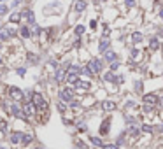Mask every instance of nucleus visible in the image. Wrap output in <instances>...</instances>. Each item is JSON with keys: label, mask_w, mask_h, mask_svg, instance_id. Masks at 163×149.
I'll return each instance as SVG.
<instances>
[{"label": "nucleus", "mask_w": 163, "mask_h": 149, "mask_svg": "<svg viewBox=\"0 0 163 149\" xmlns=\"http://www.w3.org/2000/svg\"><path fill=\"white\" fill-rule=\"evenodd\" d=\"M79 72H81V69L77 65H70L69 67V74H79Z\"/></svg>", "instance_id": "nucleus-16"}, {"label": "nucleus", "mask_w": 163, "mask_h": 149, "mask_svg": "<svg viewBox=\"0 0 163 149\" xmlns=\"http://www.w3.org/2000/svg\"><path fill=\"white\" fill-rule=\"evenodd\" d=\"M58 111H60V112H65V104H63V102H60V104H58Z\"/></svg>", "instance_id": "nucleus-27"}, {"label": "nucleus", "mask_w": 163, "mask_h": 149, "mask_svg": "<svg viewBox=\"0 0 163 149\" xmlns=\"http://www.w3.org/2000/svg\"><path fill=\"white\" fill-rule=\"evenodd\" d=\"M162 18H163V12H162Z\"/></svg>", "instance_id": "nucleus-32"}, {"label": "nucleus", "mask_w": 163, "mask_h": 149, "mask_svg": "<svg viewBox=\"0 0 163 149\" xmlns=\"http://www.w3.org/2000/svg\"><path fill=\"white\" fill-rule=\"evenodd\" d=\"M144 104L145 105H156V104H158V96L153 95V93L144 95Z\"/></svg>", "instance_id": "nucleus-4"}, {"label": "nucleus", "mask_w": 163, "mask_h": 149, "mask_svg": "<svg viewBox=\"0 0 163 149\" xmlns=\"http://www.w3.org/2000/svg\"><path fill=\"white\" fill-rule=\"evenodd\" d=\"M35 105H34V104H25V105H23V109H21V114H23V116H25V118H30V116H34V114H35Z\"/></svg>", "instance_id": "nucleus-2"}, {"label": "nucleus", "mask_w": 163, "mask_h": 149, "mask_svg": "<svg viewBox=\"0 0 163 149\" xmlns=\"http://www.w3.org/2000/svg\"><path fill=\"white\" fill-rule=\"evenodd\" d=\"M21 19V16L19 14H14V16H11V21H19Z\"/></svg>", "instance_id": "nucleus-29"}, {"label": "nucleus", "mask_w": 163, "mask_h": 149, "mask_svg": "<svg viewBox=\"0 0 163 149\" xmlns=\"http://www.w3.org/2000/svg\"><path fill=\"white\" fill-rule=\"evenodd\" d=\"M105 81H116L114 74H112V72H107V74H105Z\"/></svg>", "instance_id": "nucleus-23"}, {"label": "nucleus", "mask_w": 163, "mask_h": 149, "mask_svg": "<svg viewBox=\"0 0 163 149\" xmlns=\"http://www.w3.org/2000/svg\"><path fill=\"white\" fill-rule=\"evenodd\" d=\"M19 34H21V37H30V28H28V26H23V28H21V30H19Z\"/></svg>", "instance_id": "nucleus-13"}, {"label": "nucleus", "mask_w": 163, "mask_h": 149, "mask_svg": "<svg viewBox=\"0 0 163 149\" xmlns=\"http://www.w3.org/2000/svg\"><path fill=\"white\" fill-rule=\"evenodd\" d=\"M23 140V133H19V131H14L12 135H11V142L12 144H19Z\"/></svg>", "instance_id": "nucleus-6"}, {"label": "nucleus", "mask_w": 163, "mask_h": 149, "mask_svg": "<svg viewBox=\"0 0 163 149\" xmlns=\"http://www.w3.org/2000/svg\"><path fill=\"white\" fill-rule=\"evenodd\" d=\"M132 40H133L135 44H137V42H140V40H142V34H139V32H135V34L132 35Z\"/></svg>", "instance_id": "nucleus-17"}, {"label": "nucleus", "mask_w": 163, "mask_h": 149, "mask_svg": "<svg viewBox=\"0 0 163 149\" xmlns=\"http://www.w3.org/2000/svg\"><path fill=\"white\" fill-rule=\"evenodd\" d=\"M107 47H109V40H105V39H104V40L100 42V46H98V49H100V51H105Z\"/></svg>", "instance_id": "nucleus-18"}, {"label": "nucleus", "mask_w": 163, "mask_h": 149, "mask_svg": "<svg viewBox=\"0 0 163 149\" xmlns=\"http://www.w3.org/2000/svg\"><path fill=\"white\" fill-rule=\"evenodd\" d=\"M75 34H77V35H83V34H84V26H83V25L75 26Z\"/></svg>", "instance_id": "nucleus-21"}, {"label": "nucleus", "mask_w": 163, "mask_h": 149, "mask_svg": "<svg viewBox=\"0 0 163 149\" xmlns=\"http://www.w3.org/2000/svg\"><path fill=\"white\" fill-rule=\"evenodd\" d=\"M60 98H61V102H72L74 91L70 90V88H65V90L60 91Z\"/></svg>", "instance_id": "nucleus-3"}, {"label": "nucleus", "mask_w": 163, "mask_h": 149, "mask_svg": "<svg viewBox=\"0 0 163 149\" xmlns=\"http://www.w3.org/2000/svg\"><path fill=\"white\" fill-rule=\"evenodd\" d=\"M11 112H12V116H23V114H21V109H19V105H12V107H11Z\"/></svg>", "instance_id": "nucleus-14"}, {"label": "nucleus", "mask_w": 163, "mask_h": 149, "mask_svg": "<svg viewBox=\"0 0 163 149\" xmlns=\"http://www.w3.org/2000/svg\"><path fill=\"white\" fill-rule=\"evenodd\" d=\"M88 70H90L91 74H96V72H100L102 70V63H100V60H91L90 63H88Z\"/></svg>", "instance_id": "nucleus-1"}, {"label": "nucleus", "mask_w": 163, "mask_h": 149, "mask_svg": "<svg viewBox=\"0 0 163 149\" xmlns=\"http://www.w3.org/2000/svg\"><path fill=\"white\" fill-rule=\"evenodd\" d=\"M84 9H86V2H84V0H77V2H75V11L81 12V11H84Z\"/></svg>", "instance_id": "nucleus-8"}, {"label": "nucleus", "mask_w": 163, "mask_h": 149, "mask_svg": "<svg viewBox=\"0 0 163 149\" xmlns=\"http://www.w3.org/2000/svg\"><path fill=\"white\" fill-rule=\"evenodd\" d=\"M0 131H2V133L7 131V123H5V121H0Z\"/></svg>", "instance_id": "nucleus-22"}, {"label": "nucleus", "mask_w": 163, "mask_h": 149, "mask_svg": "<svg viewBox=\"0 0 163 149\" xmlns=\"http://www.w3.org/2000/svg\"><path fill=\"white\" fill-rule=\"evenodd\" d=\"M9 95H11V98H14V100H21V98H23V93H21V90H18V88H11V90H9Z\"/></svg>", "instance_id": "nucleus-5"}, {"label": "nucleus", "mask_w": 163, "mask_h": 149, "mask_svg": "<svg viewBox=\"0 0 163 149\" xmlns=\"http://www.w3.org/2000/svg\"><path fill=\"white\" fill-rule=\"evenodd\" d=\"M77 81H79L77 74H69L67 75V83H69V84H77Z\"/></svg>", "instance_id": "nucleus-10"}, {"label": "nucleus", "mask_w": 163, "mask_h": 149, "mask_svg": "<svg viewBox=\"0 0 163 149\" xmlns=\"http://www.w3.org/2000/svg\"><path fill=\"white\" fill-rule=\"evenodd\" d=\"M63 79V70H58L56 72V81H61Z\"/></svg>", "instance_id": "nucleus-26"}, {"label": "nucleus", "mask_w": 163, "mask_h": 149, "mask_svg": "<svg viewBox=\"0 0 163 149\" xmlns=\"http://www.w3.org/2000/svg\"><path fill=\"white\" fill-rule=\"evenodd\" d=\"M160 47V42H158V39H151V42H149V49L151 51H156Z\"/></svg>", "instance_id": "nucleus-11"}, {"label": "nucleus", "mask_w": 163, "mask_h": 149, "mask_svg": "<svg viewBox=\"0 0 163 149\" xmlns=\"http://www.w3.org/2000/svg\"><path fill=\"white\" fill-rule=\"evenodd\" d=\"M162 131H163V125H162Z\"/></svg>", "instance_id": "nucleus-31"}, {"label": "nucleus", "mask_w": 163, "mask_h": 149, "mask_svg": "<svg viewBox=\"0 0 163 149\" xmlns=\"http://www.w3.org/2000/svg\"><path fill=\"white\" fill-rule=\"evenodd\" d=\"M90 140H91V144H93V146H98V148H104V142H102V140H100L98 137H91Z\"/></svg>", "instance_id": "nucleus-12"}, {"label": "nucleus", "mask_w": 163, "mask_h": 149, "mask_svg": "<svg viewBox=\"0 0 163 149\" xmlns=\"http://www.w3.org/2000/svg\"><path fill=\"white\" fill-rule=\"evenodd\" d=\"M144 111L145 112H151V111H153V105H144Z\"/></svg>", "instance_id": "nucleus-30"}, {"label": "nucleus", "mask_w": 163, "mask_h": 149, "mask_svg": "<svg viewBox=\"0 0 163 149\" xmlns=\"http://www.w3.org/2000/svg\"><path fill=\"white\" fill-rule=\"evenodd\" d=\"M142 131H145V133H151V131H153V128H151L149 125H144V126H142Z\"/></svg>", "instance_id": "nucleus-25"}, {"label": "nucleus", "mask_w": 163, "mask_h": 149, "mask_svg": "<svg viewBox=\"0 0 163 149\" xmlns=\"http://www.w3.org/2000/svg\"><path fill=\"white\" fill-rule=\"evenodd\" d=\"M77 86H79L81 90H88V88H90V83H88V81H77Z\"/></svg>", "instance_id": "nucleus-15"}, {"label": "nucleus", "mask_w": 163, "mask_h": 149, "mask_svg": "<svg viewBox=\"0 0 163 149\" xmlns=\"http://www.w3.org/2000/svg\"><path fill=\"white\" fill-rule=\"evenodd\" d=\"M102 149H119L116 144H104V148Z\"/></svg>", "instance_id": "nucleus-24"}, {"label": "nucleus", "mask_w": 163, "mask_h": 149, "mask_svg": "<svg viewBox=\"0 0 163 149\" xmlns=\"http://www.w3.org/2000/svg\"><path fill=\"white\" fill-rule=\"evenodd\" d=\"M105 58H107V61H114V60H116V53L107 51V53H105Z\"/></svg>", "instance_id": "nucleus-19"}, {"label": "nucleus", "mask_w": 163, "mask_h": 149, "mask_svg": "<svg viewBox=\"0 0 163 149\" xmlns=\"http://www.w3.org/2000/svg\"><path fill=\"white\" fill-rule=\"evenodd\" d=\"M125 2H126L128 7H133V5H135V0H125Z\"/></svg>", "instance_id": "nucleus-28"}, {"label": "nucleus", "mask_w": 163, "mask_h": 149, "mask_svg": "<svg viewBox=\"0 0 163 149\" xmlns=\"http://www.w3.org/2000/svg\"><path fill=\"white\" fill-rule=\"evenodd\" d=\"M32 140H34V135H32V133H25V135H23V140H21V144L28 146V144H30Z\"/></svg>", "instance_id": "nucleus-9"}, {"label": "nucleus", "mask_w": 163, "mask_h": 149, "mask_svg": "<svg viewBox=\"0 0 163 149\" xmlns=\"http://www.w3.org/2000/svg\"><path fill=\"white\" fill-rule=\"evenodd\" d=\"M102 109H104V111H114V109H116V104L110 102V100H105V102L102 104Z\"/></svg>", "instance_id": "nucleus-7"}, {"label": "nucleus", "mask_w": 163, "mask_h": 149, "mask_svg": "<svg viewBox=\"0 0 163 149\" xmlns=\"http://www.w3.org/2000/svg\"><path fill=\"white\" fill-rule=\"evenodd\" d=\"M100 131H102V133H107V131H109V119H107V121H104V125H102Z\"/></svg>", "instance_id": "nucleus-20"}]
</instances>
